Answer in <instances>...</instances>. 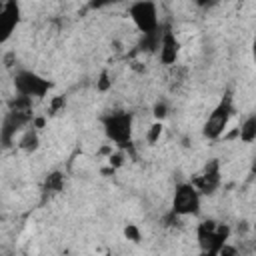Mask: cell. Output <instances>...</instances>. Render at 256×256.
I'll list each match as a JSON object with an SVG mask.
<instances>
[{
	"label": "cell",
	"mask_w": 256,
	"mask_h": 256,
	"mask_svg": "<svg viewBox=\"0 0 256 256\" xmlns=\"http://www.w3.org/2000/svg\"><path fill=\"white\" fill-rule=\"evenodd\" d=\"M64 104H66L64 96H54V98L50 100V112H58L60 108H64Z\"/></svg>",
	"instance_id": "18"
},
{
	"label": "cell",
	"mask_w": 256,
	"mask_h": 256,
	"mask_svg": "<svg viewBox=\"0 0 256 256\" xmlns=\"http://www.w3.org/2000/svg\"><path fill=\"white\" fill-rule=\"evenodd\" d=\"M228 236H230V228L214 220H204L196 228V240L204 254H216L220 246L228 242Z\"/></svg>",
	"instance_id": "2"
},
{
	"label": "cell",
	"mask_w": 256,
	"mask_h": 256,
	"mask_svg": "<svg viewBox=\"0 0 256 256\" xmlns=\"http://www.w3.org/2000/svg\"><path fill=\"white\" fill-rule=\"evenodd\" d=\"M110 86H112V80H110L108 72H102V74H100V78H98V82H96V88H98L100 92H106Z\"/></svg>",
	"instance_id": "17"
},
{
	"label": "cell",
	"mask_w": 256,
	"mask_h": 256,
	"mask_svg": "<svg viewBox=\"0 0 256 256\" xmlns=\"http://www.w3.org/2000/svg\"><path fill=\"white\" fill-rule=\"evenodd\" d=\"M222 174H220V162L218 160H210L204 164V168L200 172L194 174L192 178V186L200 192V194H212L218 186H220Z\"/></svg>",
	"instance_id": "7"
},
{
	"label": "cell",
	"mask_w": 256,
	"mask_h": 256,
	"mask_svg": "<svg viewBox=\"0 0 256 256\" xmlns=\"http://www.w3.org/2000/svg\"><path fill=\"white\" fill-rule=\"evenodd\" d=\"M104 256H112V254H104Z\"/></svg>",
	"instance_id": "23"
},
{
	"label": "cell",
	"mask_w": 256,
	"mask_h": 256,
	"mask_svg": "<svg viewBox=\"0 0 256 256\" xmlns=\"http://www.w3.org/2000/svg\"><path fill=\"white\" fill-rule=\"evenodd\" d=\"M232 114H234L232 98H230V96H224V98L214 106V110L208 114V118H206V122H204V126H202L204 138H208V140H218V138L224 134V130H226V126H228Z\"/></svg>",
	"instance_id": "3"
},
{
	"label": "cell",
	"mask_w": 256,
	"mask_h": 256,
	"mask_svg": "<svg viewBox=\"0 0 256 256\" xmlns=\"http://www.w3.org/2000/svg\"><path fill=\"white\" fill-rule=\"evenodd\" d=\"M128 14L134 22V26L142 32V34H152L156 30H160V20H158V6L154 2L142 0V2H134L128 6Z\"/></svg>",
	"instance_id": "4"
},
{
	"label": "cell",
	"mask_w": 256,
	"mask_h": 256,
	"mask_svg": "<svg viewBox=\"0 0 256 256\" xmlns=\"http://www.w3.org/2000/svg\"><path fill=\"white\" fill-rule=\"evenodd\" d=\"M200 210V192L192 186V182H182L174 190L172 212L178 216H194Z\"/></svg>",
	"instance_id": "6"
},
{
	"label": "cell",
	"mask_w": 256,
	"mask_h": 256,
	"mask_svg": "<svg viewBox=\"0 0 256 256\" xmlns=\"http://www.w3.org/2000/svg\"><path fill=\"white\" fill-rule=\"evenodd\" d=\"M64 190V174L62 172H50L44 180V194L52 196V194H58Z\"/></svg>",
	"instance_id": "10"
},
{
	"label": "cell",
	"mask_w": 256,
	"mask_h": 256,
	"mask_svg": "<svg viewBox=\"0 0 256 256\" xmlns=\"http://www.w3.org/2000/svg\"><path fill=\"white\" fill-rule=\"evenodd\" d=\"M50 86L52 84L46 78H42L40 74H36L32 70H18L14 74V88H16V94H20V96L42 98V96H46Z\"/></svg>",
	"instance_id": "5"
},
{
	"label": "cell",
	"mask_w": 256,
	"mask_h": 256,
	"mask_svg": "<svg viewBox=\"0 0 256 256\" xmlns=\"http://www.w3.org/2000/svg\"><path fill=\"white\" fill-rule=\"evenodd\" d=\"M162 132H164L162 122H154V124H150L148 130H146V142H148V144H156V142L160 140Z\"/></svg>",
	"instance_id": "12"
},
{
	"label": "cell",
	"mask_w": 256,
	"mask_h": 256,
	"mask_svg": "<svg viewBox=\"0 0 256 256\" xmlns=\"http://www.w3.org/2000/svg\"><path fill=\"white\" fill-rule=\"evenodd\" d=\"M238 138H240L244 144H250V142L256 140V114L248 116V118L240 124V128H238Z\"/></svg>",
	"instance_id": "9"
},
{
	"label": "cell",
	"mask_w": 256,
	"mask_h": 256,
	"mask_svg": "<svg viewBox=\"0 0 256 256\" xmlns=\"http://www.w3.org/2000/svg\"><path fill=\"white\" fill-rule=\"evenodd\" d=\"M102 128H104V134L108 136V140H112L120 150H124L132 142L134 118L130 112L116 110V112L102 116Z\"/></svg>",
	"instance_id": "1"
},
{
	"label": "cell",
	"mask_w": 256,
	"mask_h": 256,
	"mask_svg": "<svg viewBox=\"0 0 256 256\" xmlns=\"http://www.w3.org/2000/svg\"><path fill=\"white\" fill-rule=\"evenodd\" d=\"M178 54H180V42L176 38V34L168 28H164V34H162V42H160V48H158V58L164 66H174L176 60H178Z\"/></svg>",
	"instance_id": "8"
},
{
	"label": "cell",
	"mask_w": 256,
	"mask_h": 256,
	"mask_svg": "<svg viewBox=\"0 0 256 256\" xmlns=\"http://www.w3.org/2000/svg\"><path fill=\"white\" fill-rule=\"evenodd\" d=\"M200 256H216V254H204V252H202V254H200Z\"/></svg>",
	"instance_id": "21"
},
{
	"label": "cell",
	"mask_w": 256,
	"mask_h": 256,
	"mask_svg": "<svg viewBox=\"0 0 256 256\" xmlns=\"http://www.w3.org/2000/svg\"><path fill=\"white\" fill-rule=\"evenodd\" d=\"M252 172L256 174V158H254V162H252Z\"/></svg>",
	"instance_id": "20"
},
{
	"label": "cell",
	"mask_w": 256,
	"mask_h": 256,
	"mask_svg": "<svg viewBox=\"0 0 256 256\" xmlns=\"http://www.w3.org/2000/svg\"><path fill=\"white\" fill-rule=\"evenodd\" d=\"M108 160H110L112 168H120L124 164V160H126V154H124V150H116V152H110Z\"/></svg>",
	"instance_id": "15"
},
{
	"label": "cell",
	"mask_w": 256,
	"mask_h": 256,
	"mask_svg": "<svg viewBox=\"0 0 256 256\" xmlns=\"http://www.w3.org/2000/svg\"><path fill=\"white\" fill-rule=\"evenodd\" d=\"M254 232H256V220H254Z\"/></svg>",
	"instance_id": "22"
},
{
	"label": "cell",
	"mask_w": 256,
	"mask_h": 256,
	"mask_svg": "<svg viewBox=\"0 0 256 256\" xmlns=\"http://www.w3.org/2000/svg\"><path fill=\"white\" fill-rule=\"evenodd\" d=\"M124 236L130 242H140V230H138V226L136 224H126L124 226Z\"/></svg>",
	"instance_id": "14"
},
{
	"label": "cell",
	"mask_w": 256,
	"mask_h": 256,
	"mask_svg": "<svg viewBox=\"0 0 256 256\" xmlns=\"http://www.w3.org/2000/svg\"><path fill=\"white\" fill-rule=\"evenodd\" d=\"M152 114H154L156 122H162V120L168 116V104H166L164 100H158V102L154 104V108H152Z\"/></svg>",
	"instance_id": "13"
},
{
	"label": "cell",
	"mask_w": 256,
	"mask_h": 256,
	"mask_svg": "<svg viewBox=\"0 0 256 256\" xmlns=\"http://www.w3.org/2000/svg\"><path fill=\"white\" fill-rule=\"evenodd\" d=\"M216 256H240V250H238V246L226 242V244L220 246V250L216 252Z\"/></svg>",
	"instance_id": "16"
},
{
	"label": "cell",
	"mask_w": 256,
	"mask_h": 256,
	"mask_svg": "<svg viewBox=\"0 0 256 256\" xmlns=\"http://www.w3.org/2000/svg\"><path fill=\"white\" fill-rule=\"evenodd\" d=\"M38 132H36V128L32 126V128H28V130H24V134L20 136V140H18V146L22 148V150H26V152H34L36 148H38Z\"/></svg>",
	"instance_id": "11"
},
{
	"label": "cell",
	"mask_w": 256,
	"mask_h": 256,
	"mask_svg": "<svg viewBox=\"0 0 256 256\" xmlns=\"http://www.w3.org/2000/svg\"><path fill=\"white\" fill-rule=\"evenodd\" d=\"M252 58H254V62H256V36H254V40H252Z\"/></svg>",
	"instance_id": "19"
}]
</instances>
